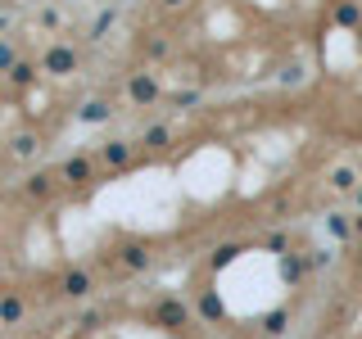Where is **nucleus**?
<instances>
[{"instance_id":"1","label":"nucleus","mask_w":362,"mask_h":339,"mask_svg":"<svg viewBox=\"0 0 362 339\" xmlns=\"http://www.w3.org/2000/svg\"><path fill=\"white\" fill-rule=\"evenodd\" d=\"M73 68H77V50H73V45H50L45 59H41V73H50V77H68Z\"/></svg>"},{"instance_id":"2","label":"nucleus","mask_w":362,"mask_h":339,"mask_svg":"<svg viewBox=\"0 0 362 339\" xmlns=\"http://www.w3.org/2000/svg\"><path fill=\"white\" fill-rule=\"evenodd\" d=\"M186 303H177V299H163V303H158V308H154V321L158 326H168V331H177V326H186Z\"/></svg>"},{"instance_id":"3","label":"nucleus","mask_w":362,"mask_h":339,"mask_svg":"<svg viewBox=\"0 0 362 339\" xmlns=\"http://www.w3.org/2000/svg\"><path fill=\"white\" fill-rule=\"evenodd\" d=\"M127 90H132V100H136V105H154V100H158V82H154L150 73H136Z\"/></svg>"},{"instance_id":"4","label":"nucleus","mask_w":362,"mask_h":339,"mask_svg":"<svg viewBox=\"0 0 362 339\" xmlns=\"http://www.w3.org/2000/svg\"><path fill=\"white\" fill-rule=\"evenodd\" d=\"M59 290L68 294V299H86V294H90V276L77 267V271H68V276L59 280Z\"/></svg>"},{"instance_id":"5","label":"nucleus","mask_w":362,"mask_h":339,"mask_svg":"<svg viewBox=\"0 0 362 339\" xmlns=\"http://www.w3.org/2000/svg\"><path fill=\"white\" fill-rule=\"evenodd\" d=\"M100 154H105V163H109V167H122V163L132 158V145H127V141H109Z\"/></svg>"},{"instance_id":"6","label":"nucleus","mask_w":362,"mask_h":339,"mask_svg":"<svg viewBox=\"0 0 362 339\" xmlns=\"http://www.w3.org/2000/svg\"><path fill=\"white\" fill-rule=\"evenodd\" d=\"M109 100H86V105H82V113H77V118H82V122H105L109 118Z\"/></svg>"},{"instance_id":"7","label":"nucleus","mask_w":362,"mask_h":339,"mask_svg":"<svg viewBox=\"0 0 362 339\" xmlns=\"http://www.w3.org/2000/svg\"><path fill=\"white\" fill-rule=\"evenodd\" d=\"M18 316H23V299H18V294H5V299H0V321L14 326Z\"/></svg>"},{"instance_id":"8","label":"nucleus","mask_w":362,"mask_h":339,"mask_svg":"<svg viewBox=\"0 0 362 339\" xmlns=\"http://www.w3.org/2000/svg\"><path fill=\"white\" fill-rule=\"evenodd\" d=\"M64 181H90V163H86V158H68V163H64Z\"/></svg>"},{"instance_id":"9","label":"nucleus","mask_w":362,"mask_h":339,"mask_svg":"<svg viewBox=\"0 0 362 339\" xmlns=\"http://www.w3.org/2000/svg\"><path fill=\"white\" fill-rule=\"evenodd\" d=\"M122 263H127L132 271H141V267H150V254H145L141 244H127V249H122Z\"/></svg>"},{"instance_id":"10","label":"nucleus","mask_w":362,"mask_h":339,"mask_svg":"<svg viewBox=\"0 0 362 339\" xmlns=\"http://www.w3.org/2000/svg\"><path fill=\"white\" fill-rule=\"evenodd\" d=\"M32 77H37V68H32L28 59H18L14 68H9V82H14V86H28V82H32Z\"/></svg>"},{"instance_id":"11","label":"nucleus","mask_w":362,"mask_h":339,"mask_svg":"<svg viewBox=\"0 0 362 339\" xmlns=\"http://www.w3.org/2000/svg\"><path fill=\"white\" fill-rule=\"evenodd\" d=\"M50 186H54V177H45V172H37V177L28 181V195H32V199H45V195H50Z\"/></svg>"},{"instance_id":"12","label":"nucleus","mask_w":362,"mask_h":339,"mask_svg":"<svg viewBox=\"0 0 362 339\" xmlns=\"http://www.w3.org/2000/svg\"><path fill=\"white\" fill-rule=\"evenodd\" d=\"M168 141H173V131H168V127H150V131H145V145H150V150H163Z\"/></svg>"},{"instance_id":"13","label":"nucleus","mask_w":362,"mask_h":339,"mask_svg":"<svg viewBox=\"0 0 362 339\" xmlns=\"http://www.w3.org/2000/svg\"><path fill=\"white\" fill-rule=\"evenodd\" d=\"M354 181H358L354 167H335V172H331V186H335V190H354Z\"/></svg>"},{"instance_id":"14","label":"nucleus","mask_w":362,"mask_h":339,"mask_svg":"<svg viewBox=\"0 0 362 339\" xmlns=\"http://www.w3.org/2000/svg\"><path fill=\"white\" fill-rule=\"evenodd\" d=\"M326 226H331V235H335V240H349V231H354V222H349V218H339V213H335V218H326Z\"/></svg>"},{"instance_id":"15","label":"nucleus","mask_w":362,"mask_h":339,"mask_svg":"<svg viewBox=\"0 0 362 339\" xmlns=\"http://www.w3.org/2000/svg\"><path fill=\"white\" fill-rule=\"evenodd\" d=\"M199 312L209 316V321H218V316H222V303H218V294H204V299H199Z\"/></svg>"},{"instance_id":"16","label":"nucleus","mask_w":362,"mask_h":339,"mask_svg":"<svg viewBox=\"0 0 362 339\" xmlns=\"http://www.w3.org/2000/svg\"><path fill=\"white\" fill-rule=\"evenodd\" d=\"M18 64V54H14V45L9 41H0V73H9V68Z\"/></svg>"},{"instance_id":"17","label":"nucleus","mask_w":362,"mask_h":339,"mask_svg":"<svg viewBox=\"0 0 362 339\" xmlns=\"http://www.w3.org/2000/svg\"><path fill=\"white\" fill-rule=\"evenodd\" d=\"M14 154H18V158L37 154V136H18V141H14Z\"/></svg>"},{"instance_id":"18","label":"nucleus","mask_w":362,"mask_h":339,"mask_svg":"<svg viewBox=\"0 0 362 339\" xmlns=\"http://www.w3.org/2000/svg\"><path fill=\"white\" fill-rule=\"evenodd\" d=\"M235 254H240V249H235V244H222L218 254H213V267H226V263H231Z\"/></svg>"},{"instance_id":"19","label":"nucleus","mask_w":362,"mask_h":339,"mask_svg":"<svg viewBox=\"0 0 362 339\" xmlns=\"http://www.w3.org/2000/svg\"><path fill=\"white\" fill-rule=\"evenodd\" d=\"M339 23H344V28H354V23H358V9L354 5H339Z\"/></svg>"},{"instance_id":"20","label":"nucleus","mask_w":362,"mask_h":339,"mask_svg":"<svg viewBox=\"0 0 362 339\" xmlns=\"http://www.w3.org/2000/svg\"><path fill=\"white\" fill-rule=\"evenodd\" d=\"M354 231H358V235H362V213H358V218H354Z\"/></svg>"},{"instance_id":"21","label":"nucleus","mask_w":362,"mask_h":339,"mask_svg":"<svg viewBox=\"0 0 362 339\" xmlns=\"http://www.w3.org/2000/svg\"><path fill=\"white\" fill-rule=\"evenodd\" d=\"M163 5H168V9H177V5H186V0H163Z\"/></svg>"},{"instance_id":"22","label":"nucleus","mask_w":362,"mask_h":339,"mask_svg":"<svg viewBox=\"0 0 362 339\" xmlns=\"http://www.w3.org/2000/svg\"><path fill=\"white\" fill-rule=\"evenodd\" d=\"M354 199H358V203H362V186H358V190H354Z\"/></svg>"},{"instance_id":"23","label":"nucleus","mask_w":362,"mask_h":339,"mask_svg":"<svg viewBox=\"0 0 362 339\" xmlns=\"http://www.w3.org/2000/svg\"><path fill=\"white\" fill-rule=\"evenodd\" d=\"M0 28H5V14H0Z\"/></svg>"},{"instance_id":"24","label":"nucleus","mask_w":362,"mask_h":339,"mask_svg":"<svg viewBox=\"0 0 362 339\" xmlns=\"http://www.w3.org/2000/svg\"><path fill=\"white\" fill-rule=\"evenodd\" d=\"M14 5H28V0H14Z\"/></svg>"},{"instance_id":"25","label":"nucleus","mask_w":362,"mask_h":339,"mask_svg":"<svg viewBox=\"0 0 362 339\" xmlns=\"http://www.w3.org/2000/svg\"><path fill=\"white\" fill-rule=\"evenodd\" d=\"M0 326H5V321H0Z\"/></svg>"}]
</instances>
